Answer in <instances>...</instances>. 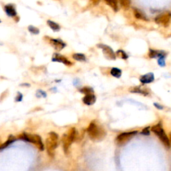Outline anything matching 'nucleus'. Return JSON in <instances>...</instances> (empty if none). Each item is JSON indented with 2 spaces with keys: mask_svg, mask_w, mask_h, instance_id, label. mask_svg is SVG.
<instances>
[{
  "mask_svg": "<svg viewBox=\"0 0 171 171\" xmlns=\"http://www.w3.org/2000/svg\"><path fill=\"white\" fill-rule=\"evenodd\" d=\"M134 16L136 18H138V19L147 20V18H146V17L144 16V15L142 13L139 12L138 10H137V9L134 10Z\"/></svg>",
  "mask_w": 171,
  "mask_h": 171,
  "instance_id": "22",
  "label": "nucleus"
},
{
  "mask_svg": "<svg viewBox=\"0 0 171 171\" xmlns=\"http://www.w3.org/2000/svg\"><path fill=\"white\" fill-rule=\"evenodd\" d=\"M158 64L160 66L163 67L165 66L166 62H165V57H160L158 59Z\"/></svg>",
  "mask_w": 171,
  "mask_h": 171,
  "instance_id": "25",
  "label": "nucleus"
},
{
  "mask_svg": "<svg viewBox=\"0 0 171 171\" xmlns=\"http://www.w3.org/2000/svg\"><path fill=\"white\" fill-rule=\"evenodd\" d=\"M0 22H1V20H0Z\"/></svg>",
  "mask_w": 171,
  "mask_h": 171,
  "instance_id": "30",
  "label": "nucleus"
},
{
  "mask_svg": "<svg viewBox=\"0 0 171 171\" xmlns=\"http://www.w3.org/2000/svg\"><path fill=\"white\" fill-rule=\"evenodd\" d=\"M52 61L62 62L65 65H66V66H72V63L71 62H70L66 57L61 56V55H60L58 54H54V56L52 58Z\"/></svg>",
  "mask_w": 171,
  "mask_h": 171,
  "instance_id": "10",
  "label": "nucleus"
},
{
  "mask_svg": "<svg viewBox=\"0 0 171 171\" xmlns=\"http://www.w3.org/2000/svg\"><path fill=\"white\" fill-rule=\"evenodd\" d=\"M28 30L30 32L34 34H38L39 32V29H38L37 28L34 27V26H29L28 27Z\"/></svg>",
  "mask_w": 171,
  "mask_h": 171,
  "instance_id": "24",
  "label": "nucleus"
},
{
  "mask_svg": "<svg viewBox=\"0 0 171 171\" xmlns=\"http://www.w3.org/2000/svg\"><path fill=\"white\" fill-rule=\"evenodd\" d=\"M106 2L109 6L111 7L114 11L117 12L118 10V2L117 0H105Z\"/></svg>",
  "mask_w": 171,
  "mask_h": 171,
  "instance_id": "19",
  "label": "nucleus"
},
{
  "mask_svg": "<svg viewBox=\"0 0 171 171\" xmlns=\"http://www.w3.org/2000/svg\"><path fill=\"white\" fill-rule=\"evenodd\" d=\"M82 101L85 104L88 106L93 105L96 102V97L92 93L86 94V96L82 99Z\"/></svg>",
  "mask_w": 171,
  "mask_h": 171,
  "instance_id": "12",
  "label": "nucleus"
},
{
  "mask_svg": "<svg viewBox=\"0 0 171 171\" xmlns=\"http://www.w3.org/2000/svg\"><path fill=\"white\" fill-rule=\"evenodd\" d=\"M167 54L161 50H154L150 49L148 52V56L150 58H158L160 57H166Z\"/></svg>",
  "mask_w": 171,
  "mask_h": 171,
  "instance_id": "11",
  "label": "nucleus"
},
{
  "mask_svg": "<svg viewBox=\"0 0 171 171\" xmlns=\"http://www.w3.org/2000/svg\"><path fill=\"white\" fill-rule=\"evenodd\" d=\"M49 43L51 44L52 46L58 51L63 49L66 47V44L63 42L62 40L60 39H51L49 41Z\"/></svg>",
  "mask_w": 171,
  "mask_h": 171,
  "instance_id": "9",
  "label": "nucleus"
},
{
  "mask_svg": "<svg viewBox=\"0 0 171 171\" xmlns=\"http://www.w3.org/2000/svg\"><path fill=\"white\" fill-rule=\"evenodd\" d=\"M58 135L54 132H49L46 140V147L47 153L49 157H53L55 154V150L58 145Z\"/></svg>",
  "mask_w": 171,
  "mask_h": 171,
  "instance_id": "2",
  "label": "nucleus"
},
{
  "mask_svg": "<svg viewBox=\"0 0 171 171\" xmlns=\"http://www.w3.org/2000/svg\"><path fill=\"white\" fill-rule=\"evenodd\" d=\"M170 141H171V132L170 134Z\"/></svg>",
  "mask_w": 171,
  "mask_h": 171,
  "instance_id": "29",
  "label": "nucleus"
},
{
  "mask_svg": "<svg viewBox=\"0 0 171 171\" xmlns=\"http://www.w3.org/2000/svg\"><path fill=\"white\" fill-rule=\"evenodd\" d=\"M110 74L115 78H120L122 76V70L118 68H112L110 70Z\"/></svg>",
  "mask_w": 171,
  "mask_h": 171,
  "instance_id": "16",
  "label": "nucleus"
},
{
  "mask_svg": "<svg viewBox=\"0 0 171 171\" xmlns=\"http://www.w3.org/2000/svg\"><path fill=\"white\" fill-rule=\"evenodd\" d=\"M154 106L156 108L159 109V110H163L164 108V107L162 105H160V104H159L158 103H154Z\"/></svg>",
  "mask_w": 171,
  "mask_h": 171,
  "instance_id": "27",
  "label": "nucleus"
},
{
  "mask_svg": "<svg viewBox=\"0 0 171 171\" xmlns=\"http://www.w3.org/2000/svg\"><path fill=\"white\" fill-rule=\"evenodd\" d=\"M154 80V76L153 73H148L147 74H144L140 78V81L142 84H150Z\"/></svg>",
  "mask_w": 171,
  "mask_h": 171,
  "instance_id": "13",
  "label": "nucleus"
},
{
  "mask_svg": "<svg viewBox=\"0 0 171 171\" xmlns=\"http://www.w3.org/2000/svg\"><path fill=\"white\" fill-rule=\"evenodd\" d=\"M171 18V14L170 13H164L163 14H160L155 18V22L157 23L162 25L164 26H167L170 19Z\"/></svg>",
  "mask_w": 171,
  "mask_h": 171,
  "instance_id": "8",
  "label": "nucleus"
},
{
  "mask_svg": "<svg viewBox=\"0 0 171 171\" xmlns=\"http://www.w3.org/2000/svg\"><path fill=\"white\" fill-rule=\"evenodd\" d=\"M47 23H48V26H49V28L53 30V31L59 32L60 30V26H59V25L57 23L54 22L53 21H51V20H48Z\"/></svg>",
  "mask_w": 171,
  "mask_h": 171,
  "instance_id": "17",
  "label": "nucleus"
},
{
  "mask_svg": "<svg viewBox=\"0 0 171 171\" xmlns=\"http://www.w3.org/2000/svg\"><path fill=\"white\" fill-rule=\"evenodd\" d=\"M76 130L75 128H71L68 132L66 134H64L62 138V142L63 144V149L64 151L66 154H68L69 148L71 146L72 143L74 141L76 138Z\"/></svg>",
  "mask_w": 171,
  "mask_h": 171,
  "instance_id": "3",
  "label": "nucleus"
},
{
  "mask_svg": "<svg viewBox=\"0 0 171 171\" xmlns=\"http://www.w3.org/2000/svg\"><path fill=\"white\" fill-rule=\"evenodd\" d=\"M72 57L75 60H77V61H79V62H85L86 60V58L85 55L83 54H80V53L74 54H73Z\"/></svg>",
  "mask_w": 171,
  "mask_h": 171,
  "instance_id": "18",
  "label": "nucleus"
},
{
  "mask_svg": "<svg viewBox=\"0 0 171 171\" xmlns=\"http://www.w3.org/2000/svg\"><path fill=\"white\" fill-rule=\"evenodd\" d=\"M116 56L122 60H127L128 58V54L124 51H123L122 49H118V51H117V52H116Z\"/></svg>",
  "mask_w": 171,
  "mask_h": 171,
  "instance_id": "20",
  "label": "nucleus"
},
{
  "mask_svg": "<svg viewBox=\"0 0 171 171\" xmlns=\"http://www.w3.org/2000/svg\"><path fill=\"white\" fill-rule=\"evenodd\" d=\"M141 134L142 135H145V136H148L150 135V131H149V127H147V128H144L142 131L141 132Z\"/></svg>",
  "mask_w": 171,
  "mask_h": 171,
  "instance_id": "26",
  "label": "nucleus"
},
{
  "mask_svg": "<svg viewBox=\"0 0 171 171\" xmlns=\"http://www.w3.org/2000/svg\"><path fill=\"white\" fill-rule=\"evenodd\" d=\"M4 10L6 12V14L9 17H15L16 16L17 12L13 5L12 4H8L4 7Z\"/></svg>",
  "mask_w": 171,
  "mask_h": 171,
  "instance_id": "14",
  "label": "nucleus"
},
{
  "mask_svg": "<svg viewBox=\"0 0 171 171\" xmlns=\"http://www.w3.org/2000/svg\"><path fill=\"white\" fill-rule=\"evenodd\" d=\"M151 130L156 135L158 136L160 140H161V142L166 147L168 148H170V144L169 139L167 136V134H166L164 129L163 128L161 123H158L157 124L153 126V127L151 128Z\"/></svg>",
  "mask_w": 171,
  "mask_h": 171,
  "instance_id": "4",
  "label": "nucleus"
},
{
  "mask_svg": "<svg viewBox=\"0 0 171 171\" xmlns=\"http://www.w3.org/2000/svg\"><path fill=\"white\" fill-rule=\"evenodd\" d=\"M137 133H138L137 131L121 133L118 136L117 138H116V141H117V142L119 145H123L124 144L127 143L128 141H129V140Z\"/></svg>",
  "mask_w": 171,
  "mask_h": 171,
  "instance_id": "6",
  "label": "nucleus"
},
{
  "mask_svg": "<svg viewBox=\"0 0 171 171\" xmlns=\"http://www.w3.org/2000/svg\"><path fill=\"white\" fill-rule=\"evenodd\" d=\"M80 92L86 95V94H91V93L94 92V90L92 88H90V87H84L82 89H80Z\"/></svg>",
  "mask_w": 171,
  "mask_h": 171,
  "instance_id": "21",
  "label": "nucleus"
},
{
  "mask_svg": "<svg viewBox=\"0 0 171 171\" xmlns=\"http://www.w3.org/2000/svg\"><path fill=\"white\" fill-rule=\"evenodd\" d=\"M97 46L102 49L104 56L106 58L111 60H116V57H117L116 54L114 52L113 49L110 46L104 44H99Z\"/></svg>",
  "mask_w": 171,
  "mask_h": 171,
  "instance_id": "7",
  "label": "nucleus"
},
{
  "mask_svg": "<svg viewBox=\"0 0 171 171\" xmlns=\"http://www.w3.org/2000/svg\"><path fill=\"white\" fill-rule=\"evenodd\" d=\"M22 138L24 140H27L28 142L33 143L40 151H43L44 150V145L42 142V138L40 137L39 135L23 133Z\"/></svg>",
  "mask_w": 171,
  "mask_h": 171,
  "instance_id": "5",
  "label": "nucleus"
},
{
  "mask_svg": "<svg viewBox=\"0 0 171 171\" xmlns=\"http://www.w3.org/2000/svg\"><path fill=\"white\" fill-rule=\"evenodd\" d=\"M89 137L92 140H101L106 135V132L101 125L96 121H92L90 124L87 129Z\"/></svg>",
  "mask_w": 171,
  "mask_h": 171,
  "instance_id": "1",
  "label": "nucleus"
},
{
  "mask_svg": "<svg viewBox=\"0 0 171 171\" xmlns=\"http://www.w3.org/2000/svg\"><path fill=\"white\" fill-rule=\"evenodd\" d=\"M130 92L132 93L140 94L144 96H147L148 94V91H147V89H142L140 87H133L130 90Z\"/></svg>",
  "mask_w": 171,
  "mask_h": 171,
  "instance_id": "15",
  "label": "nucleus"
},
{
  "mask_svg": "<svg viewBox=\"0 0 171 171\" xmlns=\"http://www.w3.org/2000/svg\"><path fill=\"white\" fill-rule=\"evenodd\" d=\"M120 4L122 5V6L124 8H129L130 5V0H120Z\"/></svg>",
  "mask_w": 171,
  "mask_h": 171,
  "instance_id": "23",
  "label": "nucleus"
},
{
  "mask_svg": "<svg viewBox=\"0 0 171 171\" xmlns=\"http://www.w3.org/2000/svg\"><path fill=\"white\" fill-rule=\"evenodd\" d=\"M100 0H90V2H91L93 4H98L100 2Z\"/></svg>",
  "mask_w": 171,
  "mask_h": 171,
  "instance_id": "28",
  "label": "nucleus"
}]
</instances>
